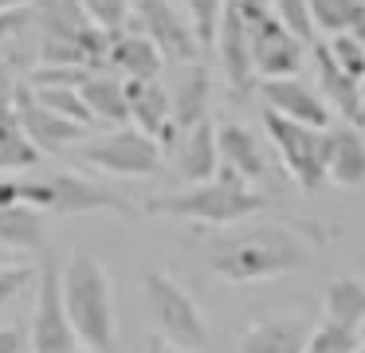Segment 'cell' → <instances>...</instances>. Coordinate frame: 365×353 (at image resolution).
I'll use <instances>...</instances> for the list:
<instances>
[{
    "instance_id": "13",
    "label": "cell",
    "mask_w": 365,
    "mask_h": 353,
    "mask_svg": "<svg viewBox=\"0 0 365 353\" xmlns=\"http://www.w3.org/2000/svg\"><path fill=\"white\" fill-rule=\"evenodd\" d=\"M9 98H12V110H16V118H20V126H24L28 141H32L40 153H63V149H71L75 141L87 133L83 126H75V122H67V118L51 114L48 106H40L28 83H16L9 91Z\"/></svg>"
},
{
    "instance_id": "15",
    "label": "cell",
    "mask_w": 365,
    "mask_h": 353,
    "mask_svg": "<svg viewBox=\"0 0 365 353\" xmlns=\"http://www.w3.org/2000/svg\"><path fill=\"white\" fill-rule=\"evenodd\" d=\"M255 91L263 98V110H271V114L310 126V130H330V110L318 98L314 86H307L302 78H263V83H255Z\"/></svg>"
},
{
    "instance_id": "44",
    "label": "cell",
    "mask_w": 365,
    "mask_h": 353,
    "mask_svg": "<svg viewBox=\"0 0 365 353\" xmlns=\"http://www.w3.org/2000/svg\"><path fill=\"white\" fill-rule=\"evenodd\" d=\"M361 4H365V0H361Z\"/></svg>"
},
{
    "instance_id": "17",
    "label": "cell",
    "mask_w": 365,
    "mask_h": 353,
    "mask_svg": "<svg viewBox=\"0 0 365 353\" xmlns=\"http://www.w3.org/2000/svg\"><path fill=\"white\" fill-rule=\"evenodd\" d=\"M322 165H326V185H341V188L365 185V133L354 130V126L322 130Z\"/></svg>"
},
{
    "instance_id": "32",
    "label": "cell",
    "mask_w": 365,
    "mask_h": 353,
    "mask_svg": "<svg viewBox=\"0 0 365 353\" xmlns=\"http://www.w3.org/2000/svg\"><path fill=\"white\" fill-rule=\"evenodd\" d=\"M326 51H330V59L338 63L354 83H361V75H365V47L357 44L349 31H346V36H334L330 44H326Z\"/></svg>"
},
{
    "instance_id": "39",
    "label": "cell",
    "mask_w": 365,
    "mask_h": 353,
    "mask_svg": "<svg viewBox=\"0 0 365 353\" xmlns=\"http://www.w3.org/2000/svg\"><path fill=\"white\" fill-rule=\"evenodd\" d=\"M12 8H32V0H0V12H12Z\"/></svg>"
},
{
    "instance_id": "28",
    "label": "cell",
    "mask_w": 365,
    "mask_h": 353,
    "mask_svg": "<svg viewBox=\"0 0 365 353\" xmlns=\"http://www.w3.org/2000/svg\"><path fill=\"white\" fill-rule=\"evenodd\" d=\"M32 94H36L40 106L51 110V114L67 118V122L83 126V130L91 126V114H87V106H83V98L75 91H67V86H32Z\"/></svg>"
},
{
    "instance_id": "11",
    "label": "cell",
    "mask_w": 365,
    "mask_h": 353,
    "mask_svg": "<svg viewBox=\"0 0 365 353\" xmlns=\"http://www.w3.org/2000/svg\"><path fill=\"white\" fill-rule=\"evenodd\" d=\"M212 47L220 51V67H224V83L228 94L236 102H247L255 94V71H252V47H247V24L240 16L236 0H224L220 8V24H216V39Z\"/></svg>"
},
{
    "instance_id": "20",
    "label": "cell",
    "mask_w": 365,
    "mask_h": 353,
    "mask_svg": "<svg viewBox=\"0 0 365 353\" xmlns=\"http://www.w3.org/2000/svg\"><path fill=\"white\" fill-rule=\"evenodd\" d=\"M106 63L118 67L126 78H138V83H158L161 67H165L161 51L142 36V31H134V28H130V31H114V36H110Z\"/></svg>"
},
{
    "instance_id": "23",
    "label": "cell",
    "mask_w": 365,
    "mask_h": 353,
    "mask_svg": "<svg viewBox=\"0 0 365 353\" xmlns=\"http://www.w3.org/2000/svg\"><path fill=\"white\" fill-rule=\"evenodd\" d=\"M365 322V282L354 275H334L326 282V326H338L357 334Z\"/></svg>"
},
{
    "instance_id": "14",
    "label": "cell",
    "mask_w": 365,
    "mask_h": 353,
    "mask_svg": "<svg viewBox=\"0 0 365 353\" xmlns=\"http://www.w3.org/2000/svg\"><path fill=\"white\" fill-rule=\"evenodd\" d=\"M51 185V212L59 216H91V212H114V216H138V208L130 200H122L118 193L95 185V180L79 177V173H56L48 177Z\"/></svg>"
},
{
    "instance_id": "8",
    "label": "cell",
    "mask_w": 365,
    "mask_h": 353,
    "mask_svg": "<svg viewBox=\"0 0 365 353\" xmlns=\"http://www.w3.org/2000/svg\"><path fill=\"white\" fill-rule=\"evenodd\" d=\"M75 329L63 314L59 298V259L43 251L40 263V287H36V306H32V353H75Z\"/></svg>"
},
{
    "instance_id": "25",
    "label": "cell",
    "mask_w": 365,
    "mask_h": 353,
    "mask_svg": "<svg viewBox=\"0 0 365 353\" xmlns=\"http://www.w3.org/2000/svg\"><path fill=\"white\" fill-rule=\"evenodd\" d=\"M40 161H43V153L28 141L16 110H12V98L0 94V169H32Z\"/></svg>"
},
{
    "instance_id": "38",
    "label": "cell",
    "mask_w": 365,
    "mask_h": 353,
    "mask_svg": "<svg viewBox=\"0 0 365 353\" xmlns=\"http://www.w3.org/2000/svg\"><path fill=\"white\" fill-rule=\"evenodd\" d=\"M349 36H354L357 44L365 47V8H361V12H357V20H354V28H349Z\"/></svg>"
},
{
    "instance_id": "24",
    "label": "cell",
    "mask_w": 365,
    "mask_h": 353,
    "mask_svg": "<svg viewBox=\"0 0 365 353\" xmlns=\"http://www.w3.org/2000/svg\"><path fill=\"white\" fill-rule=\"evenodd\" d=\"M75 94L83 98L91 122H106V126H130L126 118V94H122V83L110 75H87Z\"/></svg>"
},
{
    "instance_id": "7",
    "label": "cell",
    "mask_w": 365,
    "mask_h": 353,
    "mask_svg": "<svg viewBox=\"0 0 365 353\" xmlns=\"http://www.w3.org/2000/svg\"><path fill=\"white\" fill-rule=\"evenodd\" d=\"M75 157L110 173V177H153L161 169V149L134 126H114L110 133L87 141Z\"/></svg>"
},
{
    "instance_id": "9",
    "label": "cell",
    "mask_w": 365,
    "mask_h": 353,
    "mask_svg": "<svg viewBox=\"0 0 365 353\" xmlns=\"http://www.w3.org/2000/svg\"><path fill=\"white\" fill-rule=\"evenodd\" d=\"M134 31H142L165 63H197V36L169 0H130Z\"/></svg>"
},
{
    "instance_id": "4",
    "label": "cell",
    "mask_w": 365,
    "mask_h": 353,
    "mask_svg": "<svg viewBox=\"0 0 365 353\" xmlns=\"http://www.w3.org/2000/svg\"><path fill=\"white\" fill-rule=\"evenodd\" d=\"M271 200L259 193H252V185L236 180L232 173H216L205 185H189L181 193H165L153 196L145 204L150 216H173V220H192V224H212V227H232L244 220L267 212Z\"/></svg>"
},
{
    "instance_id": "43",
    "label": "cell",
    "mask_w": 365,
    "mask_h": 353,
    "mask_svg": "<svg viewBox=\"0 0 365 353\" xmlns=\"http://www.w3.org/2000/svg\"><path fill=\"white\" fill-rule=\"evenodd\" d=\"M75 353H87V349H75Z\"/></svg>"
},
{
    "instance_id": "18",
    "label": "cell",
    "mask_w": 365,
    "mask_h": 353,
    "mask_svg": "<svg viewBox=\"0 0 365 353\" xmlns=\"http://www.w3.org/2000/svg\"><path fill=\"white\" fill-rule=\"evenodd\" d=\"M216 157H220V169L232 173L236 180H244V185L267 177V157L259 149V138L240 122L216 126Z\"/></svg>"
},
{
    "instance_id": "36",
    "label": "cell",
    "mask_w": 365,
    "mask_h": 353,
    "mask_svg": "<svg viewBox=\"0 0 365 353\" xmlns=\"http://www.w3.org/2000/svg\"><path fill=\"white\" fill-rule=\"evenodd\" d=\"M0 353H20V329L16 326H0Z\"/></svg>"
},
{
    "instance_id": "22",
    "label": "cell",
    "mask_w": 365,
    "mask_h": 353,
    "mask_svg": "<svg viewBox=\"0 0 365 353\" xmlns=\"http://www.w3.org/2000/svg\"><path fill=\"white\" fill-rule=\"evenodd\" d=\"M307 334L310 329L302 318H263L247 326L236 353H302Z\"/></svg>"
},
{
    "instance_id": "21",
    "label": "cell",
    "mask_w": 365,
    "mask_h": 353,
    "mask_svg": "<svg viewBox=\"0 0 365 353\" xmlns=\"http://www.w3.org/2000/svg\"><path fill=\"white\" fill-rule=\"evenodd\" d=\"M208 94H212V75H208V67L200 59L189 63V71H185L181 83H177L173 94H169V114H173L177 133H185L197 122H205Z\"/></svg>"
},
{
    "instance_id": "34",
    "label": "cell",
    "mask_w": 365,
    "mask_h": 353,
    "mask_svg": "<svg viewBox=\"0 0 365 353\" xmlns=\"http://www.w3.org/2000/svg\"><path fill=\"white\" fill-rule=\"evenodd\" d=\"M36 279V271L28 263H12V267H0V310L12 302V298L20 295V290L28 287V282Z\"/></svg>"
},
{
    "instance_id": "5",
    "label": "cell",
    "mask_w": 365,
    "mask_h": 353,
    "mask_svg": "<svg viewBox=\"0 0 365 353\" xmlns=\"http://www.w3.org/2000/svg\"><path fill=\"white\" fill-rule=\"evenodd\" d=\"M142 298L150 310L153 326H158L161 342L177 345V349H200L208 342V326L200 306L192 302V295L165 271H145L142 275Z\"/></svg>"
},
{
    "instance_id": "41",
    "label": "cell",
    "mask_w": 365,
    "mask_h": 353,
    "mask_svg": "<svg viewBox=\"0 0 365 353\" xmlns=\"http://www.w3.org/2000/svg\"><path fill=\"white\" fill-rule=\"evenodd\" d=\"M349 353H365V345H361V342H357V345H354V349H349Z\"/></svg>"
},
{
    "instance_id": "1",
    "label": "cell",
    "mask_w": 365,
    "mask_h": 353,
    "mask_svg": "<svg viewBox=\"0 0 365 353\" xmlns=\"http://www.w3.org/2000/svg\"><path fill=\"white\" fill-rule=\"evenodd\" d=\"M322 243V232L307 220H279V224H252L244 232L228 235L216 243L208 267L216 279L232 282V287H247V282L279 279V275L302 271Z\"/></svg>"
},
{
    "instance_id": "29",
    "label": "cell",
    "mask_w": 365,
    "mask_h": 353,
    "mask_svg": "<svg viewBox=\"0 0 365 353\" xmlns=\"http://www.w3.org/2000/svg\"><path fill=\"white\" fill-rule=\"evenodd\" d=\"M75 4H79L83 16H87L98 31H106V36L122 31L130 20V0H75Z\"/></svg>"
},
{
    "instance_id": "37",
    "label": "cell",
    "mask_w": 365,
    "mask_h": 353,
    "mask_svg": "<svg viewBox=\"0 0 365 353\" xmlns=\"http://www.w3.org/2000/svg\"><path fill=\"white\" fill-rule=\"evenodd\" d=\"M145 353H185V349H177V345L161 342V337H150V345H145Z\"/></svg>"
},
{
    "instance_id": "35",
    "label": "cell",
    "mask_w": 365,
    "mask_h": 353,
    "mask_svg": "<svg viewBox=\"0 0 365 353\" xmlns=\"http://www.w3.org/2000/svg\"><path fill=\"white\" fill-rule=\"evenodd\" d=\"M32 24V8H12V12H0V44L12 36H20V31Z\"/></svg>"
},
{
    "instance_id": "33",
    "label": "cell",
    "mask_w": 365,
    "mask_h": 353,
    "mask_svg": "<svg viewBox=\"0 0 365 353\" xmlns=\"http://www.w3.org/2000/svg\"><path fill=\"white\" fill-rule=\"evenodd\" d=\"M357 345V334H349V329H338V326H318L307 334V345H302V353H349Z\"/></svg>"
},
{
    "instance_id": "16",
    "label": "cell",
    "mask_w": 365,
    "mask_h": 353,
    "mask_svg": "<svg viewBox=\"0 0 365 353\" xmlns=\"http://www.w3.org/2000/svg\"><path fill=\"white\" fill-rule=\"evenodd\" d=\"M314 75H318V98L326 102L330 114H341L346 126L361 130L365 126V98H361V86L330 59L326 44H314Z\"/></svg>"
},
{
    "instance_id": "27",
    "label": "cell",
    "mask_w": 365,
    "mask_h": 353,
    "mask_svg": "<svg viewBox=\"0 0 365 353\" xmlns=\"http://www.w3.org/2000/svg\"><path fill=\"white\" fill-rule=\"evenodd\" d=\"M307 8H310V24H314V31L346 36L365 4L361 0H307Z\"/></svg>"
},
{
    "instance_id": "6",
    "label": "cell",
    "mask_w": 365,
    "mask_h": 353,
    "mask_svg": "<svg viewBox=\"0 0 365 353\" xmlns=\"http://www.w3.org/2000/svg\"><path fill=\"white\" fill-rule=\"evenodd\" d=\"M263 130H267L271 145L283 157V169L302 193H318L326 185V165H322V130L287 122V118L263 110Z\"/></svg>"
},
{
    "instance_id": "30",
    "label": "cell",
    "mask_w": 365,
    "mask_h": 353,
    "mask_svg": "<svg viewBox=\"0 0 365 353\" xmlns=\"http://www.w3.org/2000/svg\"><path fill=\"white\" fill-rule=\"evenodd\" d=\"M271 16H275L299 44H314V24H310L307 0H271Z\"/></svg>"
},
{
    "instance_id": "26",
    "label": "cell",
    "mask_w": 365,
    "mask_h": 353,
    "mask_svg": "<svg viewBox=\"0 0 365 353\" xmlns=\"http://www.w3.org/2000/svg\"><path fill=\"white\" fill-rule=\"evenodd\" d=\"M0 247L12 251H48V235H43V212H32L24 204L0 208Z\"/></svg>"
},
{
    "instance_id": "19",
    "label": "cell",
    "mask_w": 365,
    "mask_h": 353,
    "mask_svg": "<svg viewBox=\"0 0 365 353\" xmlns=\"http://www.w3.org/2000/svg\"><path fill=\"white\" fill-rule=\"evenodd\" d=\"M177 157V173L185 185H205L220 173V157H216V126L212 122H197L192 130H185L173 145Z\"/></svg>"
},
{
    "instance_id": "3",
    "label": "cell",
    "mask_w": 365,
    "mask_h": 353,
    "mask_svg": "<svg viewBox=\"0 0 365 353\" xmlns=\"http://www.w3.org/2000/svg\"><path fill=\"white\" fill-rule=\"evenodd\" d=\"M32 24L40 28V67H83L103 75L110 36L87 20L75 0H40Z\"/></svg>"
},
{
    "instance_id": "40",
    "label": "cell",
    "mask_w": 365,
    "mask_h": 353,
    "mask_svg": "<svg viewBox=\"0 0 365 353\" xmlns=\"http://www.w3.org/2000/svg\"><path fill=\"white\" fill-rule=\"evenodd\" d=\"M357 342L365 345V322H361V326H357Z\"/></svg>"
},
{
    "instance_id": "42",
    "label": "cell",
    "mask_w": 365,
    "mask_h": 353,
    "mask_svg": "<svg viewBox=\"0 0 365 353\" xmlns=\"http://www.w3.org/2000/svg\"><path fill=\"white\" fill-rule=\"evenodd\" d=\"M357 86H361V98H365V75H361V83H357Z\"/></svg>"
},
{
    "instance_id": "31",
    "label": "cell",
    "mask_w": 365,
    "mask_h": 353,
    "mask_svg": "<svg viewBox=\"0 0 365 353\" xmlns=\"http://www.w3.org/2000/svg\"><path fill=\"white\" fill-rule=\"evenodd\" d=\"M185 4H189V16H192L189 28H192V36H197V47H212L224 0H185Z\"/></svg>"
},
{
    "instance_id": "10",
    "label": "cell",
    "mask_w": 365,
    "mask_h": 353,
    "mask_svg": "<svg viewBox=\"0 0 365 353\" xmlns=\"http://www.w3.org/2000/svg\"><path fill=\"white\" fill-rule=\"evenodd\" d=\"M247 47H252V71L259 83L263 78H294L302 67V55H307V44H299L271 12L247 24Z\"/></svg>"
},
{
    "instance_id": "12",
    "label": "cell",
    "mask_w": 365,
    "mask_h": 353,
    "mask_svg": "<svg viewBox=\"0 0 365 353\" xmlns=\"http://www.w3.org/2000/svg\"><path fill=\"white\" fill-rule=\"evenodd\" d=\"M122 94H126V118L138 133L153 141L161 153H173L177 145V126H173V114H169V94L165 86L158 83H138V78H126L122 83Z\"/></svg>"
},
{
    "instance_id": "2",
    "label": "cell",
    "mask_w": 365,
    "mask_h": 353,
    "mask_svg": "<svg viewBox=\"0 0 365 353\" xmlns=\"http://www.w3.org/2000/svg\"><path fill=\"white\" fill-rule=\"evenodd\" d=\"M59 298L63 314L75 329V342L91 353H114L118 322H114V290L110 271L87 247H75L71 259L59 267Z\"/></svg>"
}]
</instances>
